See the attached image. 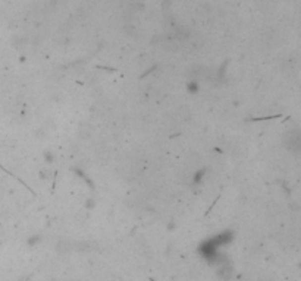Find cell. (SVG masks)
Wrapping results in <instances>:
<instances>
[{
  "label": "cell",
  "instance_id": "cell-1",
  "mask_svg": "<svg viewBox=\"0 0 301 281\" xmlns=\"http://www.w3.org/2000/svg\"><path fill=\"white\" fill-rule=\"evenodd\" d=\"M288 148L293 151H301V132H294L288 138Z\"/></svg>",
  "mask_w": 301,
  "mask_h": 281
}]
</instances>
